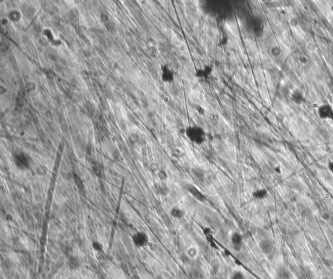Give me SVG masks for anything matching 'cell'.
<instances>
[{"label": "cell", "instance_id": "11", "mask_svg": "<svg viewBox=\"0 0 333 279\" xmlns=\"http://www.w3.org/2000/svg\"><path fill=\"white\" fill-rule=\"evenodd\" d=\"M198 250L197 247L190 245L186 248V255L190 259H195L198 256Z\"/></svg>", "mask_w": 333, "mask_h": 279}, {"label": "cell", "instance_id": "10", "mask_svg": "<svg viewBox=\"0 0 333 279\" xmlns=\"http://www.w3.org/2000/svg\"><path fill=\"white\" fill-rule=\"evenodd\" d=\"M67 267L72 271L78 270L80 267L82 266V262H80L79 259L75 256H71L68 258L67 262Z\"/></svg>", "mask_w": 333, "mask_h": 279}, {"label": "cell", "instance_id": "6", "mask_svg": "<svg viewBox=\"0 0 333 279\" xmlns=\"http://www.w3.org/2000/svg\"><path fill=\"white\" fill-rule=\"evenodd\" d=\"M169 214L173 219L180 220L184 219L186 215V211L182 206L179 205H174L171 208Z\"/></svg>", "mask_w": 333, "mask_h": 279}, {"label": "cell", "instance_id": "7", "mask_svg": "<svg viewBox=\"0 0 333 279\" xmlns=\"http://www.w3.org/2000/svg\"><path fill=\"white\" fill-rule=\"evenodd\" d=\"M162 80L165 83H171L174 80L173 70L166 65H163L162 67Z\"/></svg>", "mask_w": 333, "mask_h": 279}, {"label": "cell", "instance_id": "9", "mask_svg": "<svg viewBox=\"0 0 333 279\" xmlns=\"http://www.w3.org/2000/svg\"><path fill=\"white\" fill-rule=\"evenodd\" d=\"M157 193L159 196L162 197L168 196L170 194V187L167 184V183L160 182L156 185Z\"/></svg>", "mask_w": 333, "mask_h": 279}, {"label": "cell", "instance_id": "3", "mask_svg": "<svg viewBox=\"0 0 333 279\" xmlns=\"http://www.w3.org/2000/svg\"><path fill=\"white\" fill-rule=\"evenodd\" d=\"M132 241L137 248H143L147 246L150 242L149 235L145 232L139 231L135 233L132 236Z\"/></svg>", "mask_w": 333, "mask_h": 279}, {"label": "cell", "instance_id": "2", "mask_svg": "<svg viewBox=\"0 0 333 279\" xmlns=\"http://www.w3.org/2000/svg\"><path fill=\"white\" fill-rule=\"evenodd\" d=\"M229 243L232 249L235 252L242 250L243 246V238L239 232L234 231L229 235Z\"/></svg>", "mask_w": 333, "mask_h": 279}, {"label": "cell", "instance_id": "12", "mask_svg": "<svg viewBox=\"0 0 333 279\" xmlns=\"http://www.w3.org/2000/svg\"><path fill=\"white\" fill-rule=\"evenodd\" d=\"M191 174L198 181L204 180L205 178V172L204 170L199 167H194L191 170Z\"/></svg>", "mask_w": 333, "mask_h": 279}, {"label": "cell", "instance_id": "8", "mask_svg": "<svg viewBox=\"0 0 333 279\" xmlns=\"http://www.w3.org/2000/svg\"><path fill=\"white\" fill-rule=\"evenodd\" d=\"M268 191L265 188H258L253 190L251 193L252 198L257 201L265 200L268 196Z\"/></svg>", "mask_w": 333, "mask_h": 279}, {"label": "cell", "instance_id": "14", "mask_svg": "<svg viewBox=\"0 0 333 279\" xmlns=\"http://www.w3.org/2000/svg\"><path fill=\"white\" fill-rule=\"evenodd\" d=\"M229 279H247L246 274L240 269H234L230 273Z\"/></svg>", "mask_w": 333, "mask_h": 279}, {"label": "cell", "instance_id": "5", "mask_svg": "<svg viewBox=\"0 0 333 279\" xmlns=\"http://www.w3.org/2000/svg\"><path fill=\"white\" fill-rule=\"evenodd\" d=\"M318 116L322 120H333V108L328 104H323L317 110Z\"/></svg>", "mask_w": 333, "mask_h": 279}, {"label": "cell", "instance_id": "1", "mask_svg": "<svg viewBox=\"0 0 333 279\" xmlns=\"http://www.w3.org/2000/svg\"><path fill=\"white\" fill-rule=\"evenodd\" d=\"M185 136L191 143L196 146H201L207 140V135L204 128L199 125H189L185 129Z\"/></svg>", "mask_w": 333, "mask_h": 279}, {"label": "cell", "instance_id": "18", "mask_svg": "<svg viewBox=\"0 0 333 279\" xmlns=\"http://www.w3.org/2000/svg\"><path fill=\"white\" fill-rule=\"evenodd\" d=\"M332 25H333V18H332Z\"/></svg>", "mask_w": 333, "mask_h": 279}, {"label": "cell", "instance_id": "17", "mask_svg": "<svg viewBox=\"0 0 333 279\" xmlns=\"http://www.w3.org/2000/svg\"><path fill=\"white\" fill-rule=\"evenodd\" d=\"M328 168L331 172L333 174V161L329 162L328 164Z\"/></svg>", "mask_w": 333, "mask_h": 279}, {"label": "cell", "instance_id": "4", "mask_svg": "<svg viewBox=\"0 0 333 279\" xmlns=\"http://www.w3.org/2000/svg\"><path fill=\"white\" fill-rule=\"evenodd\" d=\"M186 189L191 196L198 202L203 203L207 200V197L204 193H202L196 186L192 184H187L186 187Z\"/></svg>", "mask_w": 333, "mask_h": 279}, {"label": "cell", "instance_id": "16", "mask_svg": "<svg viewBox=\"0 0 333 279\" xmlns=\"http://www.w3.org/2000/svg\"><path fill=\"white\" fill-rule=\"evenodd\" d=\"M93 249L97 251H102V244L98 242H94L93 243Z\"/></svg>", "mask_w": 333, "mask_h": 279}, {"label": "cell", "instance_id": "15", "mask_svg": "<svg viewBox=\"0 0 333 279\" xmlns=\"http://www.w3.org/2000/svg\"><path fill=\"white\" fill-rule=\"evenodd\" d=\"M158 177L159 178V180L160 182H163V183H167L168 179H169V174H168V172L164 169H162L160 170L158 173Z\"/></svg>", "mask_w": 333, "mask_h": 279}, {"label": "cell", "instance_id": "13", "mask_svg": "<svg viewBox=\"0 0 333 279\" xmlns=\"http://www.w3.org/2000/svg\"><path fill=\"white\" fill-rule=\"evenodd\" d=\"M292 99L295 103L298 105H301L304 102L305 97L303 93L301 91L296 89L292 94Z\"/></svg>", "mask_w": 333, "mask_h": 279}]
</instances>
